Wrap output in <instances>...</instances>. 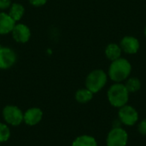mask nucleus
<instances>
[{
  "label": "nucleus",
  "mask_w": 146,
  "mask_h": 146,
  "mask_svg": "<svg viewBox=\"0 0 146 146\" xmlns=\"http://www.w3.org/2000/svg\"><path fill=\"white\" fill-rule=\"evenodd\" d=\"M138 130L142 135H146V119H144L139 123V125L138 127Z\"/></svg>",
  "instance_id": "19"
},
{
  "label": "nucleus",
  "mask_w": 146,
  "mask_h": 146,
  "mask_svg": "<svg viewBox=\"0 0 146 146\" xmlns=\"http://www.w3.org/2000/svg\"><path fill=\"white\" fill-rule=\"evenodd\" d=\"M15 21L9 16V14L0 12V35H4L12 32Z\"/></svg>",
  "instance_id": "11"
},
{
  "label": "nucleus",
  "mask_w": 146,
  "mask_h": 146,
  "mask_svg": "<svg viewBox=\"0 0 146 146\" xmlns=\"http://www.w3.org/2000/svg\"><path fill=\"white\" fill-rule=\"evenodd\" d=\"M10 137V130L4 123H0V143H4Z\"/></svg>",
  "instance_id": "17"
},
{
  "label": "nucleus",
  "mask_w": 146,
  "mask_h": 146,
  "mask_svg": "<svg viewBox=\"0 0 146 146\" xmlns=\"http://www.w3.org/2000/svg\"><path fill=\"white\" fill-rule=\"evenodd\" d=\"M107 82V75L104 71L96 69L91 72L86 79V87L93 94L104 88Z\"/></svg>",
  "instance_id": "3"
},
{
  "label": "nucleus",
  "mask_w": 146,
  "mask_h": 146,
  "mask_svg": "<svg viewBox=\"0 0 146 146\" xmlns=\"http://www.w3.org/2000/svg\"><path fill=\"white\" fill-rule=\"evenodd\" d=\"M93 98V93L87 88L80 89L75 93V99L80 104H86L91 101Z\"/></svg>",
  "instance_id": "15"
},
{
  "label": "nucleus",
  "mask_w": 146,
  "mask_h": 146,
  "mask_svg": "<svg viewBox=\"0 0 146 146\" xmlns=\"http://www.w3.org/2000/svg\"><path fill=\"white\" fill-rule=\"evenodd\" d=\"M25 13V8L23 7L22 4L18 3H14L11 4V6L9 7V16L16 22L18 21H20L23 15Z\"/></svg>",
  "instance_id": "12"
},
{
  "label": "nucleus",
  "mask_w": 146,
  "mask_h": 146,
  "mask_svg": "<svg viewBox=\"0 0 146 146\" xmlns=\"http://www.w3.org/2000/svg\"><path fill=\"white\" fill-rule=\"evenodd\" d=\"M72 146H98V143L92 136L81 135L74 140Z\"/></svg>",
  "instance_id": "14"
},
{
  "label": "nucleus",
  "mask_w": 146,
  "mask_h": 146,
  "mask_svg": "<svg viewBox=\"0 0 146 146\" xmlns=\"http://www.w3.org/2000/svg\"><path fill=\"white\" fill-rule=\"evenodd\" d=\"M29 3L34 7H41L47 3V0H29Z\"/></svg>",
  "instance_id": "20"
},
{
  "label": "nucleus",
  "mask_w": 146,
  "mask_h": 146,
  "mask_svg": "<svg viewBox=\"0 0 146 146\" xmlns=\"http://www.w3.org/2000/svg\"><path fill=\"white\" fill-rule=\"evenodd\" d=\"M132 66L130 62L124 58H119L113 61L109 68V76L115 82L125 80L130 74Z\"/></svg>",
  "instance_id": "1"
},
{
  "label": "nucleus",
  "mask_w": 146,
  "mask_h": 146,
  "mask_svg": "<svg viewBox=\"0 0 146 146\" xmlns=\"http://www.w3.org/2000/svg\"><path fill=\"white\" fill-rule=\"evenodd\" d=\"M3 117L8 124L16 127L23 121V112L17 106L7 105L3 110Z\"/></svg>",
  "instance_id": "5"
},
{
  "label": "nucleus",
  "mask_w": 146,
  "mask_h": 146,
  "mask_svg": "<svg viewBox=\"0 0 146 146\" xmlns=\"http://www.w3.org/2000/svg\"><path fill=\"white\" fill-rule=\"evenodd\" d=\"M107 96L110 104L112 106L120 109L121 107L127 104L129 98V92L127 90L125 85L116 83L110 86L108 91Z\"/></svg>",
  "instance_id": "2"
},
{
  "label": "nucleus",
  "mask_w": 146,
  "mask_h": 146,
  "mask_svg": "<svg viewBox=\"0 0 146 146\" xmlns=\"http://www.w3.org/2000/svg\"><path fill=\"white\" fill-rule=\"evenodd\" d=\"M128 141L127 131L121 127H114L108 133L106 139L107 146H126Z\"/></svg>",
  "instance_id": "4"
},
{
  "label": "nucleus",
  "mask_w": 146,
  "mask_h": 146,
  "mask_svg": "<svg viewBox=\"0 0 146 146\" xmlns=\"http://www.w3.org/2000/svg\"><path fill=\"white\" fill-rule=\"evenodd\" d=\"M43 111L39 108H31L23 113V121L28 126H35L41 121Z\"/></svg>",
  "instance_id": "9"
},
{
  "label": "nucleus",
  "mask_w": 146,
  "mask_h": 146,
  "mask_svg": "<svg viewBox=\"0 0 146 146\" xmlns=\"http://www.w3.org/2000/svg\"><path fill=\"white\" fill-rule=\"evenodd\" d=\"M121 54V49L116 44H110L105 50V55L110 61H115L120 58Z\"/></svg>",
  "instance_id": "13"
},
{
  "label": "nucleus",
  "mask_w": 146,
  "mask_h": 146,
  "mask_svg": "<svg viewBox=\"0 0 146 146\" xmlns=\"http://www.w3.org/2000/svg\"><path fill=\"white\" fill-rule=\"evenodd\" d=\"M11 33H12L13 38L17 43H21V44H25L28 42L31 38L30 28L27 25L22 24V23L15 24Z\"/></svg>",
  "instance_id": "8"
},
{
  "label": "nucleus",
  "mask_w": 146,
  "mask_h": 146,
  "mask_svg": "<svg viewBox=\"0 0 146 146\" xmlns=\"http://www.w3.org/2000/svg\"><path fill=\"white\" fill-rule=\"evenodd\" d=\"M11 4V0H0V10L9 9Z\"/></svg>",
  "instance_id": "18"
},
{
  "label": "nucleus",
  "mask_w": 146,
  "mask_h": 146,
  "mask_svg": "<svg viewBox=\"0 0 146 146\" xmlns=\"http://www.w3.org/2000/svg\"><path fill=\"white\" fill-rule=\"evenodd\" d=\"M145 36H146V27H145Z\"/></svg>",
  "instance_id": "21"
},
{
  "label": "nucleus",
  "mask_w": 146,
  "mask_h": 146,
  "mask_svg": "<svg viewBox=\"0 0 146 146\" xmlns=\"http://www.w3.org/2000/svg\"><path fill=\"white\" fill-rule=\"evenodd\" d=\"M118 116L124 125L129 127L133 126L139 120V114L137 110L133 107L127 104L120 108Z\"/></svg>",
  "instance_id": "6"
},
{
  "label": "nucleus",
  "mask_w": 146,
  "mask_h": 146,
  "mask_svg": "<svg viewBox=\"0 0 146 146\" xmlns=\"http://www.w3.org/2000/svg\"><path fill=\"white\" fill-rule=\"evenodd\" d=\"M121 49L127 54H135L139 49V42L137 38L127 36L121 41Z\"/></svg>",
  "instance_id": "10"
},
{
  "label": "nucleus",
  "mask_w": 146,
  "mask_h": 146,
  "mask_svg": "<svg viewBox=\"0 0 146 146\" xmlns=\"http://www.w3.org/2000/svg\"><path fill=\"white\" fill-rule=\"evenodd\" d=\"M128 92H136L141 87L140 80L138 78H130L125 85Z\"/></svg>",
  "instance_id": "16"
},
{
  "label": "nucleus",
  "mask_w": 146,
  "mask_h": 146,
  "mask_svg": "<svg viewBox=\"0 0 146 146\" xmlns=\"http://www.w3.org/2000/svg\"><path fill=\"white\" fill-rule=\"evenodd\" d=\"M16 62L15 52L9 47H0V69H9Z\"/></svg>",
  "instance_id": "7"
}]
</instances>
